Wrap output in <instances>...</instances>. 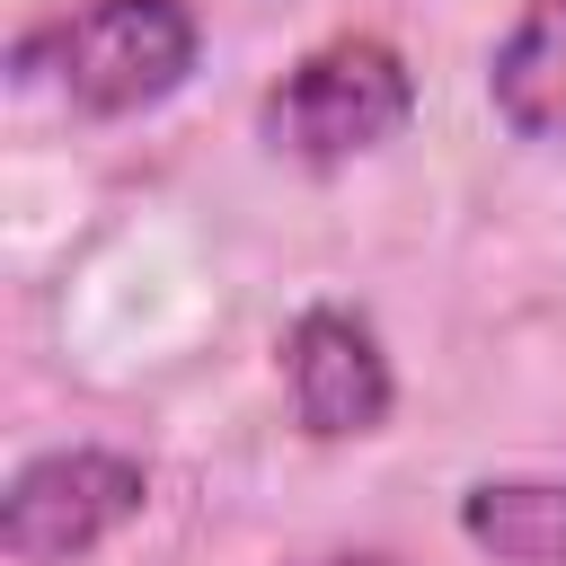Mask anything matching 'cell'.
Returning a JSON list of instances; mask_svg holds the SVG:
<instances>
[{"mask_svg": "<svg viewBox=\"0 0 566 566\" xmlns=\"http://www.w3.org/2000/svg\"><path fill=\"white\" fill-rule=\"evenodd\" d=\"M195 9L186 0H80L44 35H27V71H53V88L80 115H142L186 88L195 71Z\"/></svg>", "mask_w": 566, "mask_h": 566, "instance_id": "1", "label": "cell"}, {"mask_svg": "<svg viewBox=\"0 0 566 566\" xmlns=\"http://www.w3.org/2000/svg\"><path fill=\"white\" fill-rule=\"evenodd\" d=\"M407 115H416V80H407L398 44H380V35H336L265 88V142L301 168H345V159L398 142Z\"/></svg>", "mask_w": 566, "mask_h": 566, "instance_id": "2", "label": "cell"}, {"mask_svg": "<svg viewBox=\"0 0 566 566\" xmlns=\"http://www.w3.org/2000/svg\"><path fill=\"white\" fill-rule=\"evenodd\" d=\"M150 478L142 460L124 451H44L9 478L0 495V548L18 566H62V557H88L97 539H115L133 513H142Z\"/></svg>", "mask_w": 566, "mask_h": 566, "instance_id": "3", "label": "cell"}, {"mask_svg": "<svg viewBox=\"0 0 566 566\" xmlns=\"http://www.w3.org/2000/svg\"><path fill=\"white\" fill-rule=\"evenodd\" d=\"M283 380H292V416L318 433V442H354V433H380L398 380H389V354L371 336L363 310H301L283 327Z\"/></svg>", "mask_w": 566, "mask_h": 566, "instance_id": "4", "label": "cell"}, {"mask_svg": "<svg viewBox=\"0 0 566 566\" xmlns=\"http://www.w3.org/2000/svg\"><path fill=\"white\" fill-rule=\"evenodd\" d=\"M486 88H495V115L522 142H557L566 150V0H531L513 18V35L486 62Z\"/></svg>", "mask_w": 566, "mask_h": 566, "instance_id": "5", "label": "cell"}, {"mask_svg": "<svg viewBox=\"0 0 566 566\" xmlns=\"http://www.w3.org/2000/svg\"><path fill=\"white\" fill-rule=\"evenodd\" d=\"M460 531L504 566H566V478H486L460 495Z\"/></svg>", "mask_w": 566, "mask_h": 566, "instance_id": "6", "label": "cell"}, {"mask_svg": "<svg viewBox=\"0 0 566 566\" xmlns=\"http://www.w3.org/2000/svg\"><path fill=\"white\" fill-rule=\"evenodd\" d=\"M301 566H398V557H380V548H327V557H301Z\"/></svg>", "mask_w": 566, "mask_h": 566, "instance_id": "7", "label": "cell"}]
</instances>
